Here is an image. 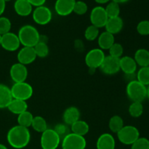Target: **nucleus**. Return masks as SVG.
<instances>
[{
    "label": "nucleus",
    "instance_id": "nucleus-39",
    "mask_svg": "<svg viewBox=\"0 0 149 149\" xmlns=\"http://www.w3.org/2000/svg\"><path fill=\"white\" fill-rule=\"evenodd\" d=\"M54 130L55 131L57 134L59 135L60 137H65V135H68L69 132V128L67 125L64 124H58L57 125H55V128H54Z\"/></svg>",
    "mask_w": 149,
    "mask_h": 149
},
{
    "label": "nucleus",
    "instance_id": "nucleus-33",
    "mask_svg": "<svg viewBox=\"0 0 149 149\" xmlns=\"http://www.w3.org/2000/svg\"><path fill=\"white\" fill-rule=\"evenodd\" d=\"M99 34H100V33H99L98 28L95 27L93 25H90L86 29L85 31H84V38L87 41L93 42V41H95L97 39Z\"/></svg>",
    "mask_w": 149,
    "mask_h": 149
},
{
    "label": "nucleus",
    "instance_id": "nucleus-6",
    "mask_svg": "<svg viewBox=\"0 0 149 149\" xmlns=\"http://www.w3.org/2000/svg\"><path fill=\"white\" fill-rule=\"evenodd\" d=\"M61 143V137L53 129H47L41 135L40 145L42 149H57Z\"/></svg>",
    "mask_w": 149,
    "mask_h": 149
},
{
    "label": "nucleus",
    "instance_id": "nucleus-38",
    "mask_svg": "<svg viewBox=\"0 0 149 149\" xmlns=\"http://www.w3.org/2000/svg\"><path fill=\"white\" fill-rule=\"evenodd\" d=\"M137 31L141 36L149 35V20H144L139 22L137 26Z\"/></svg>",
    "mask_w": 149,
    "mask_h": 149
},
{
    "label": "nucleus",
    "instance_id": "nucleus-43",
    "mask_svg": "<svg viewBox=\"0 0 149 149\" xmlns=\"http://www.w3.org/2000/svg\"><path fill=\"white\" fill-rule=\"evenodd\" d=\"M111 0H95L96 3L99 4H108L109 1H111Z\"/></svg>",
    "mask_w": 149,
    "mask_h": 149
},
{
    "label": "nucleus",
    "instance_id": "nucleus-11",
    "mask_svg": "<svg viewBox=\"0 0 149 149\" xmlns=\"http://www.w3.org/2000/svg\"><path fill=\"white\" fill-rule=\"evenodd\" d=\"M20 42L17 34L13 32H9L1 36L0 46L8 52H15L20 46Z\"/></svg>",
    "mask_w": 149,
    "mask_h": 149
},
{
    "label": "nucleus",
    "instance_id": "nucleus-8",
    "mask_svg": "<svg viewBox=\"0 0 149 149\" xmlns=\"http://www.w3.org/2000/svg\"><path fill=\"white\" fill-rule=\"evenodd\" d=\"M104 52L100 48H94L92 49L86 54L84 61L86 65L90 69L95 70L96 68H100L105 59Z\"/></svg>",
    "mask_w": 149,
    "mask_h": 149
},
{
    "label": "nucleus",
    "instance_id": "nucleus-19",
    "mask_svg": "<svg viewBox=\"0 0 149 149\" xmlns=\"http://www.w3.org/2000/svg\"><path fill=\"white\" fill-rule=\"evenodd\" d=\"M80 115L81 113H80L79 110L77 107L70 106L64 111L63 113V120L65 125L71 126L74 122L79 120Z\"/></svg>",
    "mask_w": 149,
    "mask_h": 149
},
{
    "label": "nucleus",
    "instance_id": "nucleus-5",
    "mask_svg": "<svg viewBox=\"0 0 149 149\" xmlns=\"http://www.w3.org/2000/svg\"><path fill=\"white\" fill-rule=\"evenodd\" d=\"M116 135L118 140L125 145H132L140 138V132L138 128L132 125L124 126Z\"/></svg>",
    "mask_w": 149,
    "mask_h": 149
},
{
    "label": "nucleus",
    "instance_id": "nucleus-13",
    "mask_svg": "<svg viewBox=\"0 0 149 149\" xmlns=\"http://www.w3.org/2000/svg\"><path fill=\"white\" fill-rule=\"evenodd\" d=\"M28 69L26 65L19 63H14L10 69V75L14 83L23 82L28 78Z\"/></svg>",
    "mask_w": 149,
    "mask_h": 149
},
{
    "label": "nucleus",
    "instance_id": "nucleus-48",
    "mask_svg": "<svg viewBox=\"0 0 149 149\" xmlns=\"http://www.w3.org/2000/svg\"><path fill=\"white\" fill-rule=\"evenodd\" d=\"M0 42H1V35H0Z\"/></svg>",
    "mask_w": 149,
    "mask_h": 149
},
{
    "label": "nucleus",
    "instance_id": "nucleus-49",
    "mask_svg": "<svg viewBox=\"0 0 149 149\" xmlns=\"http://www.w3.org/2000/svg\"><path fill=\"white\" fill-rule=\"evenodd\" d=\"M148 52H149V50H148Z\"/></svg>",
    "mask_w": 149,
    "mask_h": 149
},
{
    "label": "nucleus",
    "instance_id": "nucleus-29",
    "mask_svg": "<svg viewBox=\"0 0 149 149\" xmlns=\"http://www.w3.org/2000/svg\"><path fill=\"white\" fill-rule=\"evenodd\" d=\"M105 10H106V13L109 18V17H119V14H120V6L118 3L113 1H111L108 3L106 7H105Z\"/></svg>",
    "mask_w": 149,
    "mask_h": 149
},
{
    "label": "nucleus",
    "instance_id": "nucleus-27",
    "mask_svg": "<svg viewBox=\"0 0 149 149\" xmlns=\"http://www.w3.org/2000/svg\"><path fill=\"white\" fill-rule=\"evenodd\" d=\"M124 126L123 119L119 115H114L109 119V127L113 133H117Z\"/></svg>",
    "mask_w": 149,
    "mask_h": 149
},
{
    "label": "nucleus",
    "instance_id": "nucleus-18",
    "mask_svg": "<svg viewBox=\"0 0 149 149\" xmlns=\"http://www.w3.org/2000/svg\"><path fill=\"white\" fill-rule=\"evenodd\" d=\"M116 141L110 133H103L99 136L96 142L97 149H115Z\"/></svg>",
    "mask_w": 149,
    "mask_h": 149
},
{
    "label": "nucleus",
    "instance_id": "nucleus-36",
    "mask_svg": "<svg viewBox=\"0 0 149 149\" xmlns=\"http://www.w3.org/2000/svg\"><path fill=\"white\" fill-rule=\"evenodd\" d=\"M87 10H88V6L84 1H81V0L75 1L73 13L78 15H83L87 13Z\"/></svg>",
    "mask_w": 149,
    "mask_h": 149
},
{
    "label": "nucleus",
    "instance_id": "nucleus-28",
    "mask_svg": "<svg viewBox=\"0 0 149 149\" xmlns=\"http://www.w3.org/2000/svg\"><path fill=\"white\" fill-rule=\"evenodd\" d=\"M31 127L36 132L42 133L47 129V124L44 117L41 116H33Z\"/></svg>",
    "mask_w": 149,
    "mask_h": 149
},
{
    "label": "nucleus",
    "instance_id": "nucleus-10",
    "mask_svg": "<svg viewBox=\"0 0 149 149\" xmlns=\"http://www.w3.org/2000/svg\"><path fill=\"white\" fill-rule=\"evenodd\" d=\"M109 17L105 10V7L102 6H96L92 10L90 15L91 25L100 29L105 27Z\"/></svg>",
    "mask_w": 149,
    "mask_h": 149
},
{
    "label": "nucleus",
    "instance_id": "nucleus-17",
    "mask_svg": "<svg viewBox=\"0 0 149 149\" xmlns=\"http://www.w3.org/2000/svg\"><path fill=\"white\" fill-rule=\"evenodd\" d=\"M124 26L123 20L121 17H109L105 25L106 31L115 35L119 33L122 30Z\"/></svg>",
    "mask_w": 149,
    "mask_h": 149
},
{
    "label": "nucleus",
    "instance_id": "nucleus-3",
    "mask_svg": "<svg viewBox=\"0 0 149 149\" xmlns=\"http://www.w3.org/2000/svg\"><path fill=\"white\" fill-rule=\"evenodd\" d=\"M126 93L128 98L132 102L142 103L147 97V87L137 79L132 80L127 83Z\"/></svg>",
    "mask_w": 149,
    "mask_h": 149
},
{
    "label": "nucleus",
    "instance_id": "nucleus-4",
    "mask_svg": "<svg viewBox=\"0 0 149 149\" xmlns=\"http://www.w3.org/2000/svg\"><path fill=\"white\" fill-rule=\"evenodd\" d=\"M10 90L13 98L25 101L29 100L33 94V87L26 81L14 83Z\"/></svg>",
    "mask_w": 149,
    "mask_h": 149
},
{
    "label": "nucleus",
    "instance_id": "nucleus-35",
    "mask_svg": "<svg viewBox=\"0 0 149 149\" xmlns=\"http://www.w3.org/2000/svg\"><path fill=\"white\" fill-rule=\"evenodd\" d=\"M109 50V55L113 58H120L122 57L124 52V48L121 44L115 42L110 47Z\"/></svg>",
    "mask_w": 149,
    "mask_h": 149
},
{
    "label": "nucleus",
    "instance_id": "nucleus-12",
    "mask_svg": "<svg viewBox=\"0 0 149 149\" xmlns=\"http://www.w3.org/2000/svg\"><path fill=\"white\" fill-rule=\"evenodd\" d=\"M99 68L106 75H113L117 74L120 71L119 58H113L111 55L106 56Z\"/></svg>",
    "mask_w": 149,
    "mask_h": 149
},
{
    "label": "nucleus",
    "instance_id": "nucleus-41",
    "mask_svg": "<svg viewBox=\"0 0 149 149\" xmlns=\"http://www.w3.org/2000/svg\"><path fill=\"white\" fill-rule=\"evenodd\" d=\"M74 46H75L76 49L78 51H80V52H81L84 49V44H83L82 41L81 39H77L74 42Z\"/></svg>",
    "mask_w": 149,
    "mask_h": 149
},
{
    "label": "nucleus",
    "instance_id": "nucleus-26",
    "mask_svg": "<svg viewBox=\"0 0 149 149\" xmlns=\"http://www.w3.org/2000/svg\"><path fill=\"white\" fill-rule=\"evenodd\" d=\"M33 119V114L27 110L26 111L23 112L22 113H20V114L17 115V125L23 127L29 128V127L31 126Z\"/></svg>",
    "mask_w": 149,
    "mask_h": 149
},
{
    "label": "nucleus",
    "instance_id": "nucleus-32",
    "mask_svg": "<svg viewBox=\"0 0 149 149\" xmlns=\"http://www.w3.org/2000/svg\"><path fill=\"white\" fill-rule=\"evenodd\" d=\"M33 49H34L36 57H39L41 58H46L49 52L47 44L45 43V42H39L33 47Z\"/></svg>",
    "mask_w": 149,
    "mask_h": 149
},
{
    "label": "nucleus",
    "instance_id": "nucleus-42",
    "mask_svg": "<svg viewBox=\"0 0 149 149\" xmlns=\"http://www.w3.org/2000/svg\"><path fill=\"white\" fill-rule=\"evenodd\" d=\"M6 8V2L4 0H0V17L4 13Z\"/></svg>",
    "mask_w": 149,
    "mask_h": 149
},
{
    "label": "nucleus",
    "instance_id": "nucleus-24",
    "mask_svg": "<svg viewBox=\"0 0 149 149\" xmlns=\"http://www.w3.org/2000/svg\"><path fill=\"white\" fill-rule=\"evenodd\" d=\"M133 58L137 65L141 67L149 66V52L147 49L143 48L138 49L135 52Z\"/></svg>",
    "mask_w": 149,
    "mask_h": 149
},
{
    "label": "nucleus",
    "instance_id": "nucleus-34",
    "mask_svg": "<svg viewBox=\"0 0 149 149\" xmlns=\"http://www.w3.org/2000/svg\"><path fill=\"white\" fill-rule=\"evenodd\" d=\"M12 28V23L10 19L7 17H0V35H4L10 32Z\"/></svg>",
    "mask_w": 149,
    "mask_h": 149
},
{
    "label": "nucleus",
    "instance_id": "nucleus-22",
    "mask_svg": "<svg viewBox=\"0 0 149 149\" xmlns=\"http://www.w3.org/2000/svg\"><path fill=\"white\" fill-rule=\"evenodd\" d=\"M13 99L10 87L4 84H0V109H7Z\"/></svg>",
    "mask_w": 149,
    "mask_h": 149
},
{
    "label": "nucleus",
    "instance_id": "nucleus-46",
    "mask_svg": "<svg viewBox=\"0 0 149 149\" xmlns=\"http://www.w3.org/2000/svg\"><path fill=\"white\" fill-rule=\"evenodd\" d=\"M147 97L149 98V85H148V88H147Z\"/></svg>",
    "mask_w": 149,
    "mask_h": 149
},
{
    "label": "nucleus",
    "instance_id": "nucleus-2",
    "mask_svg": "<svg viewBox=\"0 0 149 149\" xmlns=\"http://www.w3.org/2000/svg\"><path fill=\"white\" fill-rule=\"evenodd\" d=\"M17 36L22 46L33 47L39 42L40 33L34 26L25 25L19 29Z\"/></svg>",
    "mask_w": 149,
    "mask_h": 149
},
{
    "label": "nucleus",
    "instance_id": "nucleus-47",
    "mask_svg": "<svg viewBox=\"0 0 149 149\" xmlns=\"http://www.w3.org/2000/svg\"><path fill=\"white\" fill-rule=\"evenodd\" d=\"M12 1V0H4V1H5V2H7V1Z\"/></svg>",
    "mask_w": 149,
    "mask_h": 149
},
{
    "label": "nucleus",
    "instance_id": "nucleus-7",
    "mask_svg": "<svg viewBox=\"0 0 149 149\" xmlns=\"http://www.w3.org/2000/svg\"><path fill=\"white\" fill-rule=\"evenodd\" d=\"M87 141L84 137L70 132L63 138L61 147L63 149H85Z\"/></svg>",
    "mask_w": 149,
    "mask_h": 149
},
{
    "label": "nucleus",
    "instance_id": "nucleus-31",
    "mask_svg": "<svg viewBox=\"0 0 149 149\" xmlns=\"http://www.w3.org/2000/svg\"><path fill=\"white\" fill-rule=\"evenodd\" d=\"M136 79L143 85H149V66L141 67L136 74Z\"/></svg>",
    "mask_w": 149,
    "mask_h": 149
},
{
    "label": "nucleus",
    "instance_id": "nucleus-25",
    "mask_svg": "<svg viewBox=\"0 0 149 149\" xmlns=\"http://www.w3.org/2000/svg\"><path fill=\"white\" fill-rule=\"evenodd\" d=\"M71 132L84 137L90 131V126L83 120H78L71 125Z\"/></svg>",
    "mask_w": 149,
    "mask_h": 149
},
{
    "label": "nucleus",
    "instance_id": "nucleus-14",
    "mask_svg": "<svg viewBox=\"0 0 149 149\" xmlns=\"http://www.w3.org/2000/svg\"><path fill=\"white\" fill-rule=\"evenodd\" d=\"M36 55L33 47H23L18 51L17 55V61L19 63L27 65L32 63L36 59Z\"/></svg>",
    "mask_w": 149,
    "mask_h": 149
},
{
    "label": "nucleus",
    "instance_id": "nucleus-45",
    "mask_svg": "<svg viewBox=\"0 0 149 149\" xmlns=\"http://www.w3.org/2000/svg\"><path fill=\"white\" fill-rule=\"evenodd\" d=\"M0 149H8V148H7V146H4V144L0 143Z\"/></svg>",
    "mask_w": 149,
    "mask_h": 149
},
{
    "label": "nucleus",
    "instance_id": "nucleus-44",
    "mask_svg": "<svg viewBox=\"0 0 149 149\" xmlns=\"http://www.w3.org/2000/svg\"><path fill=\"white\" fill-rule=\"evenodd\" d=\"M111 1H115V2L118 3V4H123V3H126L128 1H130V0H111Z\"/></svg>",
    "mask_w": 149,
    "mask_h": 149
},
{
    "label": "nucleus",
    "instance_id": "nucleus-30",
    "mask_svg": "<svg viewBox=\"0 0 149 149\" xmlns=\"http://www.w3.org/2000/svg\"><path fill=\"white\" fill-rule=\"evenodd\" d=\"M143 106L140 102H132L129 106L128 111L132 117L138 118L143 113Z\"/></svg>",
    "mask_w": 149,
    "mask_h": 149
},
{
    "label": "nucleus",
    "instance_id": "nucleus-23",
    "mask_svg": "<svg viewBox=\"0 0 149 149\" xmlns=\"http://www.w3.org/2000/svg\"><path fill=\"white\" fill-rule=\"evenodd\" d=\"M7 109L12 113L19 115L28 110V104L25 100L13 98Z\"/></svg>",
    "mask_w": 149,
    "mask_h": 149
},
{
    "label": "nucleus",
    "instance_id": "nucleus-21",
    "mask_svg": "<svg viewBox=\"0 0 149 149\" xmlns=\"http://www.w3.org/2000/svg\"><path fill=\"white\" fill-rule=\"evenodd\" d=\"M114 43V35L111 34L107 31H104L100 33L98 37H97V44H98L99 48L101 49L102 50L109 49Z\"/></svg>",
    "mask_w": 149,
    "mask_h": 149
},
{
    "label": "nucleus",
    "instance_id": "nucleus-16",
    "mask_svg": "<svg viewBox=\"0 0 149 149\" xmlns=\"http://www.w3.org/2000/svg\"><path fill=\"white\" fill-rule=\"evenodd\" d=\"M119 65L120 70L125 73V75L135 74L138 66L134 58L130 56H124L119 58Z\"/></svg>",
    "mask_w": 149,
    "mask_h": 149
},
{
    "label": "nucleus",
    "instance_id": "nucleus-37",
    "mask_svg": "<svg viewBox=\"0 0 149 149\" xmlns=\"http://www.w3.org/2000/svg\"><path fill=\"white\" fill-rule=\"evenodd\" d=\"M131 149H149V140L140 137L131 145Z\"/></svg>",
    "mask_w": 149,
    "mask_h": 149
},
{
    "label": "nucleus",
    "instance_id": "nucleus-9",
    "mask_svg": "<svg viewBox=\"0 0 149 149\" xmlns=\"http://www.w3.org/2000/svg\"><path fill=\"white\" fill-rule=\"evenodd\" d=\"M32 17L36 24L45 26L50 23L52 18V13L49 8L46 6L35 7L32 12Z\"/></svg>",
    "mask_w": 149,
    "mask_h": 149
},
{
    "label": "nucleus",
    "instance_id": "nucleus-15",
    "mask_svg": "<svg viewBox=\"0 0 149 149\" xmlns=\"http://www.w3.org/2000/svg\"><path fill=\"white\" fill-rule=\"evenodd\" d=\"M76 0H56L55 10L57 14L62 17L69 15L73 13Z\"/></svg>",
    "mask_w": 149,
    "mask_h": 149
},
{
    "label": "nucleus",
    "instance_id": "nucleus-20",
    "mask_svg": "<svg viewBox=\"0 0 149 149\" xmlns=\"http://www.w3.org/2000/svg\"><path fill=\"white\" fill-rule=\"evenodd\" d=\"M14 10L18 15L26 17L32 14L33 6L27 0H16L14 3Z\"/></svg>",
    "mask_w": 149,
    "mask_h": 149
},
{
    "label": "nucleus",
    "instance_id": "nucleus-1",
    "mask_svg": "<svg viewBox=\"0 0 149 149\" xmlns=\"http://www.w3.org/2000/svg\"><path fill=\"white\" fill-rule=\"evenodd\" d=\"M9 145L16 149H21L29 145L31 141V133L29 128L15 125L9 130L7 134Z\"/></svg>",
    "mask_w": 149,
    "mask_h": 149
},
{
    "label": "nucleus",
    "instance_id": "nucleus-40",
    "mask_svg": "<svg viewBox=\"0 0 149 149\" xmlns=\"http://www.w3.org/2000/svg\"><path fill=\"white\" fill-rule=\"evenodd\" d=\"M33 7H37L40 6H43L45 4L47 0H27Z\"/></svg>",
    "mask_w": 149,
    "mask_h": 149
}]
</instances>
